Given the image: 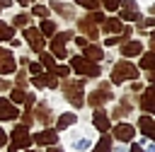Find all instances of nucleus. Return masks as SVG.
Masks as SVG:
<instances>
[{
  "instance_id": "f03ea898",
  "label": "nucleus",
  "mask_w": 155,
  "mask_h": 152,
  "mask_svg": "<svg viewBox=\"0 0 155 152\" xmlns=\"http://www.w3.org/2000/svg\"><path fill=\"white\" fill-rule=\"evenodd\" d=\"M138 77H140L138 65L131 63V60H126V58L116 60V63L111 65V72H109V82L116 84V87L124 84V82H133V80H138Z\"/></svg>"
},
{
  "instance_id": "e433bc0d",
  "label": "nucleus",
  "mask_w": 155,
  "mask_h": 152,
  "mask_svg": "<svg viewBox=\"0 0 155 152\" xmlns=\"http://www.w3.org/2000/svg\"><path fill=\"white\" fill-rule=\"evenodd\" d=\"M99 5H102L107 12H116L119 5H121V0H99Z\"/></svg>"
},
{
  "instance_id": "f8f14e48",
  "label": "nucleus",
  "mask_w": 155,
  "mask_h": 152,
  "mask_svg": "<svg viewBox=\"0 0 155 152\" xmlns=\"http://www.w3.org/2000/svg\"><path fill=\"white\" fill-rule=\"evenodd\" d=\"M61 133L56 130V128H41V130H36V133H31V140H34V147H51V145H58V138Z\"/></svg>"
},
{
  "instance_id": "c85d7f7f",
  "label": "nucleus",
  "mask_w": 155,
  "mask_h": 152,
  "mask_svg": "<svg viewBox=\"0 0 155 152\" xmlns=\"http://www.w3.org/2000/svg\"><path fill=\"white\" fill-rule=\"evenodd\" d=\"M10 24H12L15 29H24V27H31V14H29V12H17V14L10 19Z\"/></svg>"
},
{
  "instance_id": "ea45409f",
  "label": "nucleus",
  "mask_w": 155,
  "mask_h": 152,
  "mask_svg": "<svg viewBox=\"0 0 155 152\" xmlns=\"http://www.w3.org/2000/svg\"><path fill=\"white\" fill-rule=\"evenodd\" d=\"M10 89H12V80L10 77H0V94H5Z\"/></svg>"
},
{
  "instance_id": "603ef678",
  "label": "nucleus",
  "mask_w": 155,
  "mask_h": 152,
  "mask_svg": "<svg viewBox=\"0 0 155 152\" xmlns=\"http://www.w3.org/2000/svg\"><path fill=\"white\" fill-rule=\"evenodd\" d=\"M148 12H150V17H155V2L150 5V10H148Z\"/></svg>"
},
{
  "instance_id": "4be33fe9",
  "label": "nucleus",
  "mask_w": 155,
  "mask_h": 152,
  "mask_svg": "<svg viewBox=\"0 0 155 152\" xmlns=\"http://www.w3.org/2000/svg\"><path fill=\"white\" fill-rule=\"evenodd\" d=\"M121 29H124V22H121L116 14H111V17H104V22L99 24V34H104V36L121 34Z\"/></svg>"
},
{
  "instance_id": "5701e85b",
  "label": "nucleus",
  "mask_w": 155,
  "mask_h": 152,
  "mask_svg": "<svg viewBox=\"0 0 155 152\" xmlns=\"http://www.w3.org/2000/svg\"><path fill=\"white\" fill-rule=\"evenodd\" d=\"M75 123H78V113H75V111H63L61 116H56V121H53V128H56L58 133H63V130L73 128Z\"/></svg>"
},
{
  "instance_id": "c03bdc74",
  "label": "nucleus",
  "mask_w": 155,
  "mask_h": 152,
  "mask_svg": "<svg viewBox=\"0 0 155 152\" xmlns=\"http://www.w3.org/2000/svg\"><path fill=\"white\" fill-rule=\"evenodd\" d=\"M111 152H128V147H126L124 142H114V147H111Z\"/></svg>"
},
{
  "instance_id": "a878e982",
  "label": "nucleus",
  "mask_w": 155,
  "mask_h": 152,
  "mask_svg": "<svg viewBox=\"0 0 155 152\" xmlns=\"http://www.w3.org/2000/svg\"><path fill=\"white\" fill-rule=\"evenodd\" d=\"M39 31H41V36L44 39H51L56 31H58V22L56 19H51V17H46V19H39V27H36Z\"/></svg>"
},
{
  "instance_id": "a19ab883",
  "label": "nucleus",
  "mask_w": 155,
  "mask_h": 152,
  "mask_svg": "<svg viewBox=\"0 0 155 152\" xmlns=\"http://www.w3.org/2000/svg\"><path fill=\"white\" fill-rule=\"evenodd\" d=\"M73 43H75V46H78V48H85V46H87V43H90V41H87V39H85V36H80V34H75V36H73Z\"/></svg>"
},
{
  "instance_id": "6ab92c4d",
  "label": "nucleus",
  "mask_w": 155,
  "mask_h": 152,
  "mask_svg": "<svg viewBox=\"0 0 155 152\" xmlns=\"http://www.w3.org/2000/svg\"><path fill=\"white\" fill-rule=\"evenodd\" d=\"M136 130H138L143 138H148V140H153V142H155V116L140 113V116H138V121H136Z\"/></svg>"
},
{
  "instance_id": "cd10ccee",
  "label": "nucleus",
  "mask_w": 155,
  "mask_h": 152,
  "mask_svg": "<svg viewBox=\"0 0 155 152\" xmlns=\"http://www.w3.org/2000/svg\"><path fill=\"white\" fill-rule=\"evenodd\" d=\"M70 147L75 150V152H90V147H92V140L87 138V135H75L73 140H70Z\"/></svg>"
},
{
  "instance_id": "423d86ee",
  "label": "nucleus",
  "mask_w": 155,
  "mask_h": 152,
  "mask_svg": "<svg viewBox=\"0 0 155 152\" xmlns=\"http://www.w3.org/2000/svg\"><path fill=\"white\" fill-rule=\"evenodd\" d=\"M10 142L7 145H12V147H17L19 152L22 150H27V147H34V140H31V128H27V125H22V123H17L15 121V125L10 128Z\"/></svg>"
},
{
  "instance_id": "2eb2a0df",
  "label": "nucleus",
  "mask_w": 155,
  "mask_h": 152,
  "mask_svg": "<svg viewBox=\"0 0 155 152\" xmlns=\"http://www.w3.org/2000/svg\"><path fill=\"white\" fill-rule=\"evenodd\" d=\"M29 84L34 87V89H58V84H61V80L53 75V72H41V75H34V77H29Z\"/></svg>"
},
{
  "instance_id": "09e8293b",
  "label": "nucleus",
  "mask_w": 155,
  "mask_h": 152,
  "mask_svg": "<svg viewBox=\"0 0 155 152\" xmlns=\"http://www.w3.org/2000/svg\"><path fill=\"white\" fill-rule=\"evenodd\" d=\"M15 2H17V5H22V7H31L36 0H15Z\"/></svg>"
},
{
  "instance_id": "a211bd4d",
  "label": "nucleus",
  "mask_w": 155,
  "mask_h": 152,
  "mask_svg": "<svg viewBox=\"0 0 155 152\" xmlns=\"http://www.w3.org/2000/svg\"><path fill=\"white\" fill-rule=\"evenodd\" d=\"M19 106L12 104L7 97H0V123H10V121H17L19 118Z\"/></svg>"
},
{
  "instance_id": "1a4fd4ad",
  "label": "nucleus",
  "mask_w": 155,
  "mask_h": 152,
  "mask_svg": "<svg viewBox=\"0 0 155 152\" xmlns=\"http://www.w3.org/2000/svg\"><path fill=\"white\" fill-rule=\"evenodd\" d=\"M119 14V19L121 22H126V24H138L140 19H143V14H140V7H138V2L136 0H121V5H119V10H116Z\"/></svg>"
},
{
  "instance_id": "7c9ffc66",
  "label": "nucleus",
  "mask_w": 155,
  "mask_h": 152,
  "mask_svg": "<svg viewBox=\"0 0 155 152\" xmlns=\"http://www.w3.org/2000/svg\"><path fill=\"white\" fill-rule=\"evenodd\" d=\"M15 27L10 24V22H5V19H0V43H5V41H10V39H15Z\"/></svg>"
},
{
  "instance_id": "72a5a7b5",
  "label": "nucleus",
  "mask_w": 155,
  "mask_h": 152,
  "mask_svg": "<svg viewBox=\"0 0 155 152\" xmlns=\"http://www.w3.org/2000/svg\"><path fill=\"white\" fill-rule=\"evenodd\" d=\"M51 72H53L58 80H65V77H70V72H73V70H70V65H68V63H56V68H53Z\"/></svg>"
},
{
  "instance_id": "c756f323",
  "label": "nucleus",
  "mask_w": 155,
  "mask_h": 152,
  "mask_svg": "<svg viewBox=\"0 0 155 152\" xmlns=\"http://www.w3.org/2000/svg\"><path fill=\"white\" fill-rule=\"evenodd\" d=\"M29 14L36 17V19H46V17L51 14V10H48V5H44V2H34V5L29 7Z\"/></svg>"
},
{
  "instance_id": "b1692460",
  "label": "nucleus",
  "mask_w": 155,
  "mask_h": 152,
  "mask_svg": "<svg viewBox=\"0 0 155 152\" xmlns=\"http://www.w3.org/2000/svg\"><path fill=\"white\" fill-rule=\"evenodd\" d=\"M138 70L155 75V51H143V53L138 55Z\"/></svg>"
},
{
  "instance_id": "37998d69",
  "label": "nucleus",
  "mask_w": 155,
  "mask_h": 152,
  "mask_svg": "<svg viewBox=\"0 0 155 152\" xmlns=\"http://www.w3.org/2000/svg\"><path fill=\"white\" fill-rule=\"evenodd\" d=\"M148 48H150V51H155V29H150V31H148Z\"/></svg>"
},
{
  "instance_id": "393cba45",
  "label": "nucleus",
  "mask_w": 155,
  "mask_h": 152,
  "mask_svg": "<svg viewBox=\"0 0 155 152\" xmlns=\"http://www.w3.org/2000/svg\"><path fill=\"white\" fill-rule=\"evenodd\" d=\"M111 147H114L111 135H109V133H102V135L97 138V142H92L90 152H111Z\"/></svg>"
},
{
  "instance_id": "f3484780",
  "label": "nucleus",
  "mask_w": 155,
  "mask_h": 152,
  "mask_svg": "<svg viewBox=\"0 0 155 152\" xmlns=\"http://www.w3.org/2000/svg\"><path fill=\"white\" fill-rule=\"evenodd\" d=\"M92 125H94V130L102 135V133H109L111 130V118H109V113H107V109L102 106V109H92Z\"/></svg>"
},
{
  "instance_id": "20e7f679",
  "label": "nucleus",
  "mask_w": 155,
  "mask_h": 152,
  "mask_svg": "<svg viewBox=\"0 0 155 152\" xmlns=\"http://www.w3.org/2000/svg\"><path fill=\"white\" fill-rule=\"evenodd\" d=\"M68 65L78 77H85V80H99L102 77V65L92 63L82 55H68Z\"/></svg>"
},
{
  "instance_id": "dca6fc26",
  "label": "nucleus",
  "mask_w": 155,
  "mask_h": 152,
  "mask_svg": "<svg viewBox=\"0 0 155 152\" xmlns=\"http://www.w3.org/2000/svg\"><path fill=\"white\" fill-rule=\"evenodd\" d=\"M48 10H51V12H56L63 22H75V19H78V14H75V5H70V2L51 0V2H48Z\"/></svg>"
},
{
  "instance_id": "9d476101",
  "label": "nucleus",
  "mask_w": 155,
  "mask_h": 152,
  "mask_svg": "<svg viewBox=\"0 0 155 152\" xmlns=\"http://www.w3.org/2000/svg\"><path fill=\"white\" fill-rule=\"evenodd\" d=\"M22 41L29 46V51H34V53H41V51H46V39L41 36V31L31 24V27H24L22 29Z\"/></svg>"
},
{
  "instance_id": "c9c22d12",
  "label": "nucleus",
  "mask_w": 155,
  "mask_h": 152,
  "mask_svg": "<svg viewBox=\"0 0 155 152\" xmlns=\"http://www.w3.org/2000/svg\"><path fill=\"white\" fill-rule=\"evenodd\" d=\"M24 70L29 72V77H34V75H41V72H44V65H41L39 60H29Z\"/></svg>"
},
{
  "instance_id": "39448f33",
  "label": "nucleus",
  "mask_w": 155,
  "mask_h": 152,
  "mask_svg": "<svg viewBox=\"0 0 155 152\" xmlns=\"http://www.w3.org/2000/svg\"><path fill=\"white\" fill-rule=\"evenodd\" d=\"M73 36H75V31L73 29H58L51 39H48V53L56 58V60H65L68 55H70V51H68V43L73 41Z\"/></svg>"
},
{
  "instance_id": "58836bf2",
  "label": "nucleus",
  "mask_w": 155,
  "mask_h": 152,
  "mask_svg": "<svg viewBox=\"0 0 155 152\" xmlns=\"http://www.w3.org/2000/svg\"><path fill=\"white\" fill-rule=\"evenodd\" d=\"M36 101H39V99H36V94H34V92H27V99H24L22 109H31V106H34Z\"/></svg>"
},
{
  "instance_id": "9b49d317",
  "label": "nucleus",
  "mask_w": 155,
  "mask_h": 152,
  "mask_svg": "<svg viewBox=\"0 0 155 152\" xmlns=\"http://www.w3.org/2000/svg\"><path fill=\"white\" fill-rule=\"evenodd\" d=\"M75 24H78L80 36H85L87 41H97V39H99V24L90 17V12H87V14H82V17H78V19H75Z\"/></svg>"
},
{
  "instance_id": "49530a36",
  "label": "nucleus",
  "mask_w": 155,
  "mask_h": 152,
  "mask_svg": "<svg viewBox=\"0 0 155 152\" xmlns=\"http://www.w3.org/2000/svg\"><path fill=\"white\" fill-rule=\"evenodd\" d=\"M44 152H65L61 145H51V147H44Z\"/></svg>"
},
{
  "instance_id": "864d4df0",
  "label": "nucleus",
  "mask_w": 155,
  "mask_h": 152,
  "mask_svg": "<svg viewBox=\"0 0 155 152\" xmlns=\"http://www.w3.org/2000/svg\"><path fill=\"white\" fill-rule=\"evenodd\" d=\"M22 152H39L36 147H27V150H22Z\"/></svg>"
},
{
  "instance_id": "3c124183",
  "label": "nucleus",
  "mask_w": 155,
  "mask_h": 152,
  "mask_svg": "<svg viewBox=\"0 0 155 152\" xmlns=\"http://www.w3.org/2000/svg\"><path fill=\"white\" fill-rule=\"evenodd\" d=\"M12 2H15V0H0V12H2V10H7Z\"/></svg>"
},
{
  "instance_id": "a18cd8bd",
  "label": "nucleus",
  "mask_w": 155,
  "mask_h": 152,
  "mask_svg": "<svg viewBox=\"0 0 155 152\" xmlns=\"http://www.w3.org/2000/svg\"><path fill=\"white\" fill-rule=\"evenodd\" d=\"M128 152H145V150H143V147H140V145L133 140V142H128Z\"/></svg>"
},
{
  "instance_id": "6e6d98bb",
  "label": "nucleus",
  "mask_w": 155,
  "mask_h": 152,
  "mask_svg": "<svg viewBox=\"0 0 155 152\" xmlns=\"http://www.w3.org/2000/svg\"><path fill=\"white\" fill-rule=\"evenodd\" d=\"M0 152H2V150H0Z\"/></svg>"
},
{
  "instance_id": "2f4dec72",
  "label": "nucleus",
  "mask_w": 155,
  "mask_h": 152,
  "mask_svg": "<svg viewBox=\"0 0 155 152\" xmlns=\"http://www.w3.org/2000/svg\"><path fill=\"white\" fill-rule=\"evenodd\" d=\"M36 55H39V63L44 65V70H46V72H51V70L56 68V63H58V60H56L48 51H41V53H36Z\"/></svg>"
},
{
  "instance_id": "ddd939ff",
  "label": "nucleus",
  "mask_w": 155,
  "mask_h": 152,
  "mask_svg": "<svg viewBox=\"0 0 155 152\" xmlns=\"http://www.w3.org/2000/svg\"><path fill=\"white\" fill-rule=\"evenodd\" d=\"M17 55L10 51V48H5V46H0V77H12L15 72H17Z\"/></svg>"
},
{
  "instance_id": "4c0bfd02",
  "label": "nucleus",
  "mask_w": 155,
  "mask_h": 152,
  "mask_svg": "<svg viewBox=\"0 0 155 152\" xmlns=\"http://www.w3.org/2000/svg\"><path fill=\"white\" fill-rule=\"evenodd\" d=\"M143 87H145L143 82H138V80H133V82H128V89H126V92H131V94H136V97H138V94L143 92Z\"/></svg>"
},
{
  "instance_id": "f257e3e1",
  "label": "nucleus",
  "mask_w": 155,
  "mask_h": 152,
  "mask_svg": "<svg viewBox=\"0 0 155 152\" xmlns=\"http://www.w3.org/2000/svg\"><path fill=\"white\" fill-rule=\"evenodd\" d=\"M58 89H61L63 99H65L73 109H82V106H85V77H78V80L65 77V80H61Z\"/></svg>"
},
{
  "instance_id": "6e6552de",
  "label": "nucleus",
  "mask_w": 155,
  "mask_h": 152,
  "mask_svg": "<svg viewBox=\"0 0 155 152\" xmlns=\"http://www.w3.org/2000/svg\"><path fill=\"white\" fill-rule=\"evenodd\" d=\"M109 135H111L114 142H124V145H128V142L136 140V125L128 123V121H116V123L111 125Z\"/></svg>"
},
{
  "instance_id": "0eeeda50",
  "label": "nucleus",
  "mask_w": 155,
  "mask_h": 152,
  "mask_svg": "<svg viewBox=\"0 0 155 152\" xmlns=\"http://www.w3.org/2000/svg\"><path fill=\"white\" fill-rule=\"evenodd\" d=\"M31 113H34V123H39L41 128H53V121H56V113L51 109V104L46 99H39L34 106H31Z\"/></svg>"
},
{
  "instance_id": "8fccbe9b",
  "label": "nucleus",
  "mask_w": 155,
  "mask_h": 152,
  "mask_svg": "<svg viewBox=\"0 0 155 152\" xmlns=\"http://www.w3.org/2000/svg\"><path fill=\"white\" fill-rule=\"evenodd\" d=\"M10 46H12V48H19V46H22V39H17V36L10 39Z\"/></svg>"
},
{
  "instance_id": "4468645a",
  "label": "nucleus",
  "mask_w": 155,
  "mask_h": 152,
  "mask_svg": "<svg viewBox=\"0 0 155 152\" xmlns=\"http://www.w3.org/2000/svg\"><path fill=\"white\" fill-rule=\"evenodd\" d=\"M138 109L143 111V113H148V116H155V84H148V87H143V92L138 94Z\"/></svg>"
},
{
  "instance_id": "de8ad7c7",
  "label": "nucleus",
  "mask_w": 155,
  "mask_h": 152,
  "mask_svg": "<svg viewBox=\"0 0 155 152\" xmlns=\"http://www.w3.org/2000/svg\"><path fill=\"white\" fill-rule=\"evenodd\" d=\"M143 150H145V152H155V142H153V140H148V142L143 145Z\"/></svg>"
},
{
  "instance_id": "5fc2aeb1",
  "label": "nucleus",
  "mask_w": 155,
  "mask_h": 152,
  "mask_svg": "<svg viewBox=\"0 0 155 152\" xmlns=\"http://www.w3.org/2000/svg\"><path fill=\"white\" fill-rule=\"evenodd\" d=\"M36 2H44V0H36Z\"/></svg>"
},
{
  "instance_id": "7ed1b4c3",
  "label": "nucleus",
  "mask_w": 155,
  "mask_h": 152,
  "mask_svg": "<svg viewBox=\"0 0 155 152\" xmlns=\"http://www.w3.org/2000/svg\"><path fill=\"white\" fill-rule=\"evenodd\" d=\"M111 87H114V84H111V82H107V80L97 82V87H94V89L85 92V104H87L90 109H102V106H107L109 101H114V99H116V94H114V89H111Z\"/></svg>"
},
{
  "instance_id": "f704fd0d",
  "label": "nucleus",
  "mask_w": 155,
  "mask_h": 152,
  "mask_svg": "<svg viewBox=\"0 0 155 152\" xmlns=\"http://www.w3.org/2000/svg\"><path fill=\"white\" fill-rule=\"evenodd\" d=\"M73 5H78V7L87 10V12H92V10H99V7H102V5H99V0H73Z\"/></svg>"
},
{
  "instance_id": "aec40b11",
  "label": "nucleus",
  "mask_w": 155,
  "mask_h": 152,
  "mask_svg": "<svg viewBox=\"0 0 155 152\" xmlns=\"http://www.w3.org/2000/svg\"><path fill=\"white\" fill-rule=\"evenodd\" d=\"M143 51H145V46H143V41H138V39H128L126 43L119 46V53H121V58H126V60L138 58Z\"/></svg>"
},
{
  "instance_id": "79ce46f5",
  "label": "nucleus",
  "mask_w": 155,
  "mask_h": 152,
  "mask_svg": "<svg viewBox=\"0 0 155 152\" xmlns=\"http://www.w3.org/2000/svg\"><path fill=\"white\" fill-rule=\"evenodd\" d=\"M7 142H10V138H7V130L0 125V150H5V147H7Z\"/></svg>"
},
{
  "instance_id": "bb28decb",
  "label": "nucleus",
  "mask_w": 155,
  "mask_h": 152,
  "mask_svg": "<svg viewBox=\"0 0 155 152\" xmlns=\"http://www.w3.org/2000/svg\"><path fill=\"white\" fill-rule=\"evenodd\" d=\"M12 87H19V89H29V72L24 68H17V72L12 75Z\"/></svg>"
},
{
  "instance_id": "412c9836",
  "label": "nucleus",
  "mask_w": 155,
  "mask_h": 152,
  "mask_svg": "<svg viewBox=\"0 0 155 152\" xmlns=\"http://www.w3.org/2000/svg\"><path fill=\"white\" fill-rule=\"evenodd\" d=\"M82 58H87V60H92V63H102L104 60V55H107V51H104V46L102 43H97V41H90L85 48H82V53H80Z\"/></svg>"
},
{
  "instance_id": "473e14b6",
  "label": "nucleus",
  "mask_w": 155,
  "mask_h": 152,
  "mask_svg": "<svg viewBox=\"0 0 155 152\" xmlns=\"http://www.w3.org/2000/svg\"><path fill=\"white\" fill-rule=\"evenodd\" d=\"M27 92H29V89H19V87H12V89H10V97H7V99H10L12 104L22 106V104H24V99H27Z\"/></svg>"
}]
</instances>
